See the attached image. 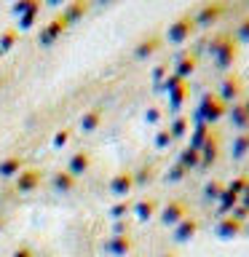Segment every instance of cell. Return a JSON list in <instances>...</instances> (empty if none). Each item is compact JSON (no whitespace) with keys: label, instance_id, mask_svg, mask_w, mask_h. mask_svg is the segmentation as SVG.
I'll return each mask as SVG.
<instances>
[{"label":"cell","instance_id":"obj_17","mask_svg":"<svg viewBox=\"0 0 249 257\" xmlns=\"http://www.w3.org/2000/svg\"><path fill=\"white\" fill-rule=\"evenodd\" d=\"M88 164H91V156L83 150V153H75V156L70 158V174H83Z\"/></svg>","mask_w":249,"mask_h":257},{"label":"cell","instance_id":"obj_3","mask_svg":"<svg viewBox=\"0 0 249 257\" xmlns=\"http://www.w3.org/2000/svg\"><path fill=\"white\" fill-rule=\"evenodd\" d=\"M220 99L225 104H233V102H238L241 96H244V78L238 75V72H228V75L222 78V83H220Z\"/></svg>","mask_w":249,"mask_h":257},{"label":"cell","instance_id":"obj_30","mask_svg":"<svg viewBox=\"0 0 249 257\" xmlns=\"http://www.w3.org/2000/svg\"><path fill=\"white\" fill-rule=\"evenodd\" d=\"M19 164H22L19 158H8V161H3V164H0V172H3V174H16Z\"/></svg>","mask_w":249,"mask_h":257},{"label":"cell","instance_id":"obj_6","mask_svg":"<svg viewBox=\"0 0 249 257\" xmlns=\"http://www.w3.org/2000/svg\"><path fill=\"white\" fill-rule=\"evenodd\" d=\"M220 150H222V142H220V134L212 132L209 134V140L201 145V169H209L217 164V158H220Z\"/></svg>","mask_w":249,"mask_h":257},{"label":"cell","instance_id":"obj_15","mask_svg":"<svg viewBox=\"0 0 249 257\" xmlns=\"http://www.w3.org/2000/svg\"><path fill=\"white\" fill-rule=\"evenodd\" d=\"M196 230H198V220L196 217H185V220L177 222V238L180 241H188L196 236Z\"/></svg>","mask_w":249,"mask_h":257},{"label":"cell","instance_id":"obj_39","mask_svg":"<svg viewBox=\"0 0 249 257\" xmlns=\"http://www.w3.org/2000/svg\"><path fill=\"white\" fill-rule=\"evenodd\" d=\"M99 3H104V0H99Z\"/></svg>","mask_w":249,"mask_h":257},{"label":"cell","instance_id":"obj_5","mask_svg":"<svg viewBox=\"0 0 249 257\" xmlns=\"http://www.w3.org/2000/svg\"><path fill=\"white\" fill-rule=\"evenodd\" d=\"M225 11H228V6H225L222 0H209V3L201 6V11L193 16V19H196V27H212L214 22L222 19Z\"/></svg>","mask_w":249,"mask_h":257},{"label":"cell","instance_id":"obj_28","mask_svg":"<svg viewBox=\"0 0 249 257\" xmlns=\"http://www.w3.org/2000/svg\"><path fill=\"white\" fill-rule=\"evenodd\" d=\"M72 185H75V177H72L70 172H62L59 177H56V188L59 190H72Z\"/></svg>","mask_w":249,"mask_h":257},{"label":"cell","instance_id":"obj_31","mask_svg":"<svg viewBox=\"0 0 249 257\" xmlns=\"http://www.w3.org/2000/svg\"><path fill=\"white\" fill-rule=\"evenodd\" d=\"M230 217H233V220H238V222H246L249 220V209H244V206H233L230 209Z\"/></svg>","mask_w":249,"mask_h":257},{"label":"cell","instance_id":"obj_29","mask_svg":"<svg viewBox=\"0 0 249 257\" xmlns=\"http://www.w3.org/2000/svg\"><path fill=\"white\" fill-rule=\"evenodd\" d=\"M174 140H172V134H169V128H161V132L156 134V148H169V145H172Z\"/></svg>","mask_w":249,"mask_h":257},{"label":"cell","instance_id":"obj_21","mask_svg":"<svg viewBox=\"0 0 249 257\" xmlns=\"http://www.w3.org/2000/svg\"><path fill=\"white\" fill-rule=\"evenodd\" d=\"M86 8H88V3H86V0H78L75 6H70V11L62 16V19H64V24H67V22H75V19H80V16L86 14Z\"/></svg>","mask_w":249,"mask_h":257},{"label":"cell","instance_id":"obj_35","mask_svg":"<svg viewBox=\"0 0 249 257\" xmlns=\"http://www.w3.org/2000/svg\"><path fill=\"white\" fill-rule=\"evenodd\" d=\"M158 118H161V112H158V110H148V120H150V123H156Z\"/></svg>","mask_w":249,"mask_h":257},{"label":"cell","instance_id":"obj_4","mask_svg":"<svg viewBox=\"0 0 249 257\" xmlns=\"http://www.w3.org/2000/svg\"><path fill=\"white\" fill-rule=\"evenodd\" d=\"M193 32H196V19L185 14V16H180V19H174L172 24H169L166 40H169V43H185Z\"/></svg>","mask_w":249,"mask_h":257},{"label":"cell","instance_id":"obj_24","mask_svg":"<svg viewBox=\"0 0 249 257\" xmlns=\"http://www.w3.org/2000/svg\"><path fill=\"white\" fill-rule=\"evenodd\" d=\"M225 188L233 190V193H236V196L241 198V193H244V190L249 188V177H244V174H241V177H233L230 185H225Z\"/></svg>","mask_w":249,"mask_h":257},{"label":"cell","instance_id":"obj_8","mask_svg":"<svg viewBox=\"0 0 249 257\" xmlns=\"http://www.w3.org/2000/svg\"><path fill=\"white\" fill-rule=\"evenodd\" d=\"M228 118H230L233 128H238V132H249V110L244 107V102L228 104Z\"/></svg>","mask_w":249,"mask_h":257},{"label":"cell","instance_id":"obj_16","mask_svg":"<svg viewBox=\"0 0 249 257\" xmlns=\"http://www.w3.org/2000/svg\"><path fill=\"white\" fill-rule=\"evenodd\" d=\"M214 128L209 126V123H204V120H198V126L193 128V137H190V148H198L201 150V145H204L206 140H209V134H212Z\"/></svg>","mask_w":249,"mask_h":257},{"label":"cell","instance_id":"obj_38","mask_svg":"<svg viewBox=\"0 0 249 257\" xmlns=\"http://www.w3.org/2000/svg\"><path fill=\"white\" fill-rule=\"evenodd\" d=\"M244 3H246V6H249V0H244Z\"/></svg>","mask_w":249,"mask_h":257},{"label":"cell","instance_id":"obj_1","mask_svg":"<svg viewBox=\"0 0 249 257\" xmlns=\"http://www.w3.org/2000/svg\"><path fill=\"white\" fill-rule=\"evenodd\" d=\"M238 48H241V43L233 38V32H217V35L209 40V54H212V59L220 70H230L233 64H236Z\"/></svg>","mask_w":249,"mask_h":257},{"label":"cell","instance_id":"obj_37","mask_svg":"<svg viewBox=\"0 0 249 257\" xmlns=\"http://www.w3.org/2000/svg\"><path fill=\"white\" fill-rule=\"evenodd\" d=\"M51 3H62V0H51Z\"/></svg>","mask_w":249,"mask_h":257},{"label":"cell","instance_id":"obj_14","mask_svg":"<svg viewBox=\"0 0 249 257\" xmlns=\"http://www.w3.org/2000/svg\"><path fill=\"white\" fill-rule=\"evenodd\" d=\"M180 166L185 172H190V169H201V150L198 148H185L182 156H180Z\"/></svg>","mask_w":249,"mask_h":257},{"label":"cell","instance_id":"obj_26","mask_svg":"<svg viewBox=\"0 0 249 257\" xmlns=\"http://www.w3.org/2000/svg\"><path fill=\"white\" fill-rule=\"evenodd\" d=\"M233 38L238 40V43H249V16H244V19L238 22L236 32H233Z\"/></svg>","mask_w":249,"mask_h":257},{"label":"cell","instance_id":"obj_23","mask_svg":"<svg viewBox=\"0 0 249 257\" xmlns=\"http://www.w3.org/2000/svg\"><path fill=\"white\" fill-rule=\"evenodd\" d=\"M99 120H102V112L91 110V112H86V115H83V123H80V126H83V132H94V128L99 126Z\"/></svg>","mask_w":249,"mask_h":257},{"label":"cell","instance_id":"obj_25","mask_svg":"<svg viewBox=\"0 0 249 257\" xmlns=\"http://www.w3.org/2000/svg\"><path fill=\"white\" fill-rule=\"evenodd\" d=\"M64 30V19H56L51 27H46L43 30V35H40V40H43V43H48V40H54L56 35H59V32Z\"/></svg>","mask_w":249,"mask_h":257},{"label":"cell","instance_id":"obj_7","mask_svg":"<svg viewBox=\"0 0 249 257\" xmlns=\"http://www.w3.org/2000/svg\"><path fill=\"white\" fill-rule=\"evenodd\" d=\"M185 217H188V204H185V201H180V198H172V201L164 206L161 220H164L166 225H174V222L185 220Z\"/></svg>","mask_w":249,"mask_h":257},{"label":"cell","instance_id":"obj_19","mask_svg":"<svg viewBox=\"0 0 249 257\" xmlns=\"http://www.w3.org/2000/svg\"><path fill=\"white\" fill-rule=\"evenodd\" d=\"M222 190H225V182H222V180H209V182L204 185V196H206L209 201H220Z\"/></svg>","mask_w":249,"mask_h":257},{"label":"cell","instance_id":"obj_12","mask_svg":"<svg viewBox=\"0 0 249 257\" xmlns=\"http://www.w3.org/2000/svg\"><path fill=\"white\" fill-rule=\"evenodd\" d=\"M230 156H233V161H241V158L249 156V132H238L236 137H233Z\"/></svg>","mask_w":249,"mask_h":257},{"label":"cell","instance_id":"obj_10","mask_svg":"<svg viewBox=\"0 0 249 257\" xmlns=\"http://www.w3.org/2000/svg\"><path fill=\"white\" fill-rule=\"evenodd\" d=\"M110 188H112V193H118V196L132 193V188H134V174H132V172H118L115 177H112Z\"/></svg>","mask_w":249,"mask_h":257},{"label":"cell","instance_id":"obj_13","mask_svg":"<svg viewBox=\"0 0 249 257\" xmlns=\"http://www.w3.org/2000/svg\"><path fill=\"white\" fill-rule=\"evenodd\" d=\"M196 64H198V59H196V54H182L180 59H177V67H174V75H180L182 80L190 75V72H196Z\"/></svg>","mask_w":249,"mask_h":257},{"label":"cell","instance_id":"obj_32","mask_svg":"<svg viewBox=\"0 0 249 257\" xmlns=\"http://www.w3.org/2000/svg\"><path fill=\"white\" fill-rule=\"evenodd\" d=\"M182 177H185V169H182L180 164H177V166H172V172L166 174V180H169V182H180Z\"/></svg>","mask_w":249,"mask_h":257},{"label":"cell","instance_id":"obj_34","mask_svg":"<svg viewBox=\"0 0 249 257\" xmlns=\"http://www.w3.org/2000/svg\"><path fill=\"white\" fill-rule=\"evenodd\" d=\"M164 75H166V67H158L156 72H153V78H156L158 83H164Z\"/></svg>","mask_w":249,"mask_h":257},{"label":"cell","instance_id":"obj_27","mask_svg":"<svg viewBox=\"0 0 249 257\" xmlns=\"http://www.w3.org/2000/svg\"><path fill=\"white\" fill-rule=\"evenodd\" d=\"M137 214L142 217V220H148V217H153L156 214V201H140V204H137Z\"/></svg>","mask_w":249,"mask_h":257},{"label":"cell","instance_id":"obj_36","mask_svg":"<svg viewBox=\"0 0 249 257\" xmlns=\"http://www.w3.org/2000/svg\"><path fill=\"white\" fill-rule=\"evenodd\" d=\"M244 107H246V110H249V96H246V99H244Z\"/></svg>","mask_w":249,"mask_h":257},{"label":"cell","instance_id":"obj_20","mask_svg":"<svg viewBox=\"0 0 249 257\" xmlns=\"http://www.w3.org/2000/svg\"><path fill=\"white\" fill-rule=\"evenodd\" d=\"M188 126H190V120L180 115V118H174L172 120V126H169V134H172V140H180V137H185V132H188Z\"/></svg>","mask_w":249,"mask_h":257},{"label":"cell","instance_id":"obj_22","mask_svg":"<svg viewBox=\"0 0 249 257\" xmlns=\"http://www.w3.org/2000/svg\"><path fill=\"white\" fill-rule=\"evenodd\" d=\"M233 206H238V196H236L233 190L225 188V190H222V196H220V209H222V212H230Z\"/></svg>","mask_w":249,"mask_h":257},{"label":"cell","instance_id":"obj_11","mask_svg":"<svg viewBox=\"0 0 249 257\" xmlns=\"http://www.w3.org/2000/svg\"><path fill=\"white\" fill-rule=\"evenodd\" d=\"M158 48H161V38L158 35H150V38H145L142 43H137L134 56H137V59H148V56H153Z\"/></svg>","mask_w":249,"mask_h":257},{"label":"cell","instance_id":"obj_9","mask_svg":"<svg viewBox=\"0 0 249 257\" xmlns=\"http://www.w3.org/2000/svg\"><path fill=\"white\" fill-rule=\"evenodd\" d=\"M244 230V222H238V220H233V217H222L220 222H217V236H222V238H233V236H238V233Z\"/></svg>","mask_w":249,"mask_h":257},{"label":"cell","instance_id":"obj_33","mask_svg":"<svg viewBox=\"0 0 249 257\" xmlns=\"http://www.w3.org/2000/svg\"><path fill=\"white\" fill-rule=\"evenodd\" d=\"M238 204H241V206H244V209H249V188H246L244 193H241V198H238Z\"/></svg>","mask_w":249,"mask_h":257},{"label":"cell","instance_id":"obj_18","mask_svg":"<svg viewBox=\"0 0 249 257\" xmlns=\"http://www.w3.org/2000/svg\"><path fill=\"white\" fill-rule=\"evenodd\" d=\"M38 182H40L38 169H24V174L19 180V190H32V188H38Z\"/></svg>","mask_w":249,"mask_h":257},{"label":"cell","instance_id":"obj_2","mask_svg":"<svg viewBox=\"0 0 249 257\" xmlns=\"http://www.w3.org/2000/svg\"><path fill=\"white\" fill-rule=\"evenodd\" d=\"M228 115V104L220 99V94H212L206 91L201 96V104H198V120H204V123H217V120H222Z\"/></svg>","mask_w":249,"mask_h":257}]
</instances>
